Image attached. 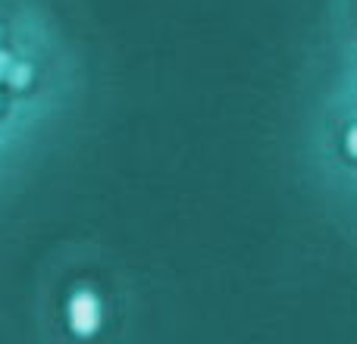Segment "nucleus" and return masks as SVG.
<instances>
[{
	"instance_id": "nucleus-2",
	"label": "nucleus",
	"mask_w": 357,
	"mask_h": 344,
	"mask_svg": "<svg viewBox=\"0 0 357 344\" xmlns=\"http://www.w3.org/2000/svg\"><path fill=\"white\" fill-rule=\"evenodd\" d=\"M348 150H351V157H357V125L348 132Z\"/></svg>"
},
{
	"instance_id": "nucleus-1",
	"label": "nucleus",
	"mask_w": 357,
	"mask_h": 344,
	"mask_svg": "<svg viewBox=\"0 0 357 344\" xmlns=\"http://www.w3.org/2000/svg\"><path fill=\"white\" fill-rule=\"evenodd\" d=\"M104 322V310H100V301L94 291L79 288L75 295H69L66 301V326L73 335L79 338H94Z\"/></svg>"
}]
</instances>
